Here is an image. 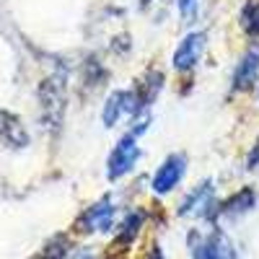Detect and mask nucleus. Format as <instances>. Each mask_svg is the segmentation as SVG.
<instances>
[{"label": "nucleus", "instance_id": "nucleus-1", "mask_svg": "<svg viewBox=\"0 0 259 259\" xmlns=\"http://www.w3.org/2000/svg\"><path fill=\"white\" fill-rule=\"evenodd\" d=\"M62 73H52L47 75L45 80L39 83V119H41V127L47 130L50 135L60 133L62 127V119H65V109H68V85H65Z\"/></svg>", "mask_w": 259, "mask_h": 259}, {"label": "nucleus", "instance_id": "nucleus-2", "mask_svg": "<svg viewBox=\"0 0 259 259\" xmlns=\"http://www.w3.org/2000/svg\"><path fill=\"white\" fill-rule=\"evenodd\" d=\"M187 244L192 259H236V246L228 239V233L218 226H212L207 233L192 228L187 233Z\"/></svg>", "mask_w": 259, "mask_h": 259}, {"label": "nucleus", "instance_id": "nucleus-3", "mask_svg": "<svg viewBox=\"0 0 259 259\" xmlns=\"http://www.w3.org/2000/svg\"><path fill=\"white\" fill-rule=\"evenodd\" d=\"M143 158V148L138 145V138L135 135H122L114 148L109 150V158H106V179L109 182H119L124 179L127 174H133L135 166L140 163Z\"/></svg>", "mask_w": 259, "mask_h": 259}, {"label": "nucleus", "instance_id": "nucleus-4", "mask_svg": "<svg viewBox=\"0 0 259 259\" xmlns=\"http://www.w3.org/2000/svg\"><path fill=\"white\" fill-rule=\"evenodd\" d=\"M114 226H117V207L109 194L94 202L91 207H85L80 218L75 221V231L80 233H109Z\"/></svg>", "mask_w": 259, "mask_h": 259}, {"label": "nucleus", "instance_id": "nucleus-5", "mask_svg": "<svg viewBox=\"0 0 259 259\" xmlns=\"http://www.w3.org/2000/svg\"><path fill=\"white\" fill-rule=\"evenodd\" d=\"M207 50V34L205 31H187L182 41L177 45L174 55H171V68L177 73H192L197 68V62L202 60Z\"/></svg>", "mask_w": 259, "mask_h": 259}, {"label": "nucleus", "instance_id": "nucleus-6", "mask_svg": "<svg viewBox=\"0 0 259 259\" xmlns=\"http://www.w3.org/2000/svg\"><path fill=\"white\" fill-rule=\"evenodd\" d=\"M218 205L221 202H215V184H212V179H205L182 200L179 215L182 218H187V215H202V218L212 221V218H218Z\"/></svg>", "mask_w": 259, "mask_h": 259}, {"label": "nucleus", "instance_id": "nucleus-7", "mask_svg": "<svg viewBox=\"0 0 259 259\" xmlns=\"http://www.w3.org/2000/svg\"><path fill=\"white\" fill-rule=\"evenodd\" d=\"M184 174H187V156H184V153H168V156L158 163L153 179H150V189L163 197V194L174 192V189L182 184Z\"/></svg>", "mask_w": 259, "mask_h": 259}, {"label": "nucleus", "instance_id": "nucleus-8", "mask_svg": "<svg viewBox=\"0 0 259 259\" xmlns=\"http://www.w3.org/2000/svg\"><path fill=\"white\" fill-rule=\"evenodd\" d=\"M259 83V47H249L231 73V91L246 94Z\"/></svg>", "mask_w": 259, "mask_h": 259}, {"label": "nucleus", "instance_id": "nucleus-9", "mask_svg": "<svg viewBox=\"0 0 259 259\" xmlns=\"http://www.w3.org/2000/svg\"><path fill=\"white\" fill-rule=\"evenodd\" d=\"M122 117H135V96L133 89H117L106 96L104 101V109H101V122L106 130H112Z\"/></svg>", "mask_w": 259, "mask_h": 259}, {"label": "nucleus", "instance_id": "nucleus-10", "mask_svg": "<svg viewBox=\"0 0 259 259\" xmlns=\"http://www.w3.org/2000/svg\"><path fill=\"white\" fill-rule=\"evenodd\" d=\"M254 207H256V192L251 187H241L233 197H228L226 202L218 205V215H226V218H241V215L251 212Z\"/></svg>", "mask_w": 259, "mask_h": 259}, {"label": "nucleus", "instance_id": "nucleus-11", "mask_svg": "<svg viewBox=\"0 0 259 259\" xmlns=\"http://www.w3.org/2000/svg\"><path fill=\"white\" fill-rule=\"evenodd\" d=\"M0 140L8 148H26L29 145V133L24 130L18 117L13 114H0Z\"/></svg>", "mask_w": 259, "mask_h": 259}, {"label": "nucleus", "instance_id": "nucleus-12", "mask_svg": "<svg viewBox=\"0 0 259 259\" xmlns=\"http://www.w3.org/2000/svg\"><path fill=\"white\" fill-rule=\"evenodd\" d=\"M143 223H145V212L138 210V207L130 210L124 218H122V223L117 226V244H119V246H130V244L138 239Z\"/></svg>", "mask_w": 259, "mask_h": 259}, {"label": "nucleus", "instance_id": "nucleus-13", "mask_svg": "<svg viewBox=\"0 0 259 259\" xmlns=\"http://www.w3.org/2000/svg\"><path fill=\"white\" fill-rule=\"evenodd\" d=\"M239 24L246 31V36L259 39V0H246V3L241 6Z\"/></svg>", "mask_w": 259, "mask_h": 259}, {"label": "nucleus", "instance_id": "nucleus-14", "mask_svg": "<svg viewBox=\"0 0 259 259\" xmlns=\"http://www.w3.org/2000/svg\"><path fill=\"white\" fill-rule=\"evenodd\" d=\"M104 78H106L104 65H101L96 57L85 60V65H83V80H85V85H91V89H96V85H101V83H104Z\"/></svg>", "mask_w": 259, "mask_h": 259}, {"label": "nucleus", "instance_id": "nucleus-15", "mask_svg": "<svg viewBox=\"0 0 259 259\" xmlns=\"http://www.w3.org/2000/svg\"><path fill=\"white\" fill-rule=\"evenodd\" d=\"M65 256H68V241H65V236H55V239L47 241V246L31 259H65Z\"/></svg>", "mask_w": 259, "mask_h": 259}, {"label": "nucleus", "instance_id": "nucleus-16", "mask_svg": "<svg viewBox=\"0 0 259 259\" xmlns=\"http://www.w3.org/2000/svg\"><path fill=\"white\" fill-rule=\"evenodd\" d=\"M177 8L187 26H192L200 18V0H177Z\"/></svg>", "mask_w": 259, "mask_h": 259}, {"label": "nucleus", "instance_id": "nucleus-17", "mask_svg": "<svg viewBox=\"0 0 259 259\" xmlns=\"http://www.w3.org/2000/svg\"><path fill=\"white\" fill-rule=\"evenodd\" d=\"M70 259H96V254H94L91 249H80V251H75Z\"/></svg>", "mask_w": 259, "mask_h": 259}, {"label": "nucleus", "instance_id": "nucleus-18", "mask_svg": "<svg viewBox=\"0 0 259 259\" xmlns=\"http://www.w3.org/2000/svg\"><path fill=\"white\" fill-rule=\"evenodd\" d=\"M148 259H166V256H163L161 246H153V249H150V256H148Z\"/></svg>", "mask_w": 259, "mask_h": 259}]
</instances>
